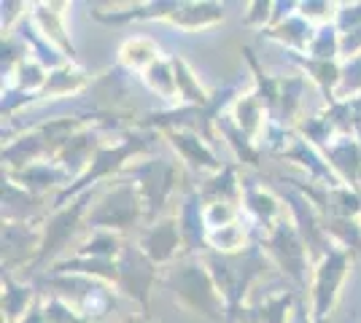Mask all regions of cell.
Wrapping results in <instances>:
<instances>
[{"instance_id": "6da1fadb", "label": "cell", "mask_w": 361, "mask_h": 323, "mask_svg": "<svg viewBox=\"0 0 361 323\" xmlns=\"http://www.w3.org/2000/svg\"><path fill=\"white\" fill-rule=\"evenodd\" d=\"M202 262L213 275L219 291L224 296L226 305V323L240 321V312L245 310V296L251 291L259 277L267 270V253L262 246H248L240 253H205Z\"/></svg>"}, {"instance_id": "7a4b0ae2", "label": "cell", "mask_w": 361, "mask_h": 323, "mask_svg": "<svg viewBox=\"0 0 361 323\" xmlns=\"http://www.w3.org/2000/svg\"><path fill=\"white\" fill-rule=\"evenodd\" d=\"M154 140H157V132H127L119 143H108V146H100L97 148V154L92 156L90 167L87 172L73 181L71 186H65L60 194L54 197V210H60L68 205V200L73 202L78 194H84V191H90L94 189V184H100V181H106L111 175H121L127 165H130V159H135L137 154H146L151 151V146H154Z\"/></svg>"}, {"instance_id": "3957f363", "label": "cell", "mask_w": 361, "mask_h": 323, "mask_svg": "<svg viewBox=\"0 0 361 323\" xmlns=\"http://www.w3.org/2000/svg\"><path fill=\"white\" fill-rule=\"evenodd\" d=\"M167 289L176 293V302L189 312H197L208 321L226 323V305L216 280L202 259H183L165 277Z\"/></svg>"}, {"instance_id": "277c9868", "label": "cell", "mask_w": 361, "mask_h": 323, "mask_svg": "<svg viewBox=\"0 0 361 323\" xmlns=\"http://www.w3.org/2000/svg\"><path fill=\"white\" fill-rule=\"evenodd\" d=\"M121 178H130L137 186L140 200H143V221L151 227L165 213L167 202L183 178V170L173 159H146L137 165L130 162L127 170L121 172Z\"/></svg>"}, {"instance_id": "5b68a950", "label": "cell", "mask_w": 361, "mask_h": 323, "mask_svg": "<svg viewBox=\"0 0 361 323\" xmlns=\"http://www.w3.org/2000/svg\"><path fill=\"white\" fill-rule=\"evenodd\" d=\"M143 218V200L140 191L130 178H121L116 184H111L97 197L94 208L87 215V224L92 229L106 232H127L133 229L137 221Z\"/></svg>"}, {"instance_id": "8992f818", "label": "cell", "mask_w": 361, "mask_h": 323, "mask_svg": "<svg viewBox=\"0 0 361 323\" xmlns=\"http://www.w3.org/2000/svg\"><path fill=\"white\" fill-rule=\"evenodd\" d=\"M90 202H94V189L78 194L71 205H65L60 210H54L51 218L44 221V243H41V251H38V259L32 262L30 270H38V267H51V264L60 262V256L65 253V248H71V240L81 232V224L87 218V208Z\"/></svg>"}, {"instance_id": "52a82bcc", "label": "cell", "mask_w": 361, "mask_h": 323, "mask_svg": "<svg viewBox=\"0 0 361 323\" xmlns=\"http://www.w3.org/2000/svg\"><path fill=\"white\" fill-rule=\"evenodd\" d=\"M259 246L272 262L278 264V270L283 275L294 280L297 289L307 286V270H310L313 262H310L307 246H305L300 229H297V224L291 218H281L270 232H264Z\"/></svg>"}, {"instance_id": "ba28073f", "label": "cell", "mask_w": 361, "mask_h": 323, "mask_svg": "<svg viewBox=\"0 0 361 323\" xmlns=\"http://www.w3.org/2000/svg\"><path fill=\"white\" fill-rule=\"evenodd\" d=\"M353 264V253L337 243L326 251V256L313 267V286H310V318L326 321L337 305L340 289L345 283L348 270Z\"/></svg>"}, {"instance_id": "9c48e42d", "label": "cell", "mask_w": 361, "mask_h": 323, "mask_svg": "<svg viewBox=\"0 0 361 323\" xmlns=\"http://www.w3.org/2000/svg\"><path fill=\"white\" fill-rule=\"evenodd\" d=\"M154 280H157V264L140 248L124 246L119 256V280L116 289L124 291L130 299H135L143 312H149L151 291H154Z\"/></svg>"}, {"instance_id": "30bf717a", "label": "cell", "mask_w": 361, "mask_h": 323, "mask_svg": "<svg viewBox=\"0 0 361 323\" xmlns=\"http://www.w3.org/2000/svg\"><path fill=\"white\" fill-rule=\"evenodd\" d=\"M44 243V227L35 221H3V272L32 267Z\"/></svg>"}, {"instance_id": "8fae6325", "label": "cell", "mask_w": 361, "mask_h": 323, "mask_svg": "<svg viewBox=\"0 0 361 323\" xmlns=\"http://www.w3.org/2000/svg\"><path fill=\"white\" fill-rule=\"evenodd\" d=\"M137 248L157 267L173 262L178 253H183V237H180L178 215H162L159 221H154L151 227H146V232L137 240Z\"/></svg>"}, {"instance_id": "7c38bea8", "label": "cell", "mask_w": 361, "mask_h": 323, "mask_svg": "<svg viewBox=\"0 0 361 323\" xmlns=\"http://www.w3.org/2000/svg\"><path fill=\"white\" fill-rule=\"evenodd\" d=\"M30 8V22L35 25V30L41 32L65 60L78 65V54H75V46L71 44L68 27H65V8H68V3H32Z\"/></svg>"}, {"instance_id": "4fadbf2b", "label": "cell", "mask_w": 361, "mask_h": 323, "mask_svg": "<svg viewBox=\"0 0 361 323\" xmlns=\"http://www.w3.org/2000/svg\"><path fill=\"white\" fill-rule=\"evenodd\" d=\"M180 237H183V259H192L195 253H211L208 248V224H205V205L200 200V191L189 189L186 200L180 205L178 213Z\"/></svg>"}, {"instance_id": "5bb4252c", "label": "cell", "mask_w": 361, "mask_h": 323, "mask_svg": "<svg viewBox=\"0 0 361 323\" xmlns=\"http://www.w3.org/2000/svg\"><path fill=\"white\" fill-rule=\"evenodd\" d=\"M170 143V148L180 156V162L186 167H192L195 172H208V175H216L219 170L224 167L219 162V156L213 154V148L208 146V140L197 132H186V129H170V132H162Z\"/></svg>"}, {"instance_id": "9a60e30c", "label": "cell", "mask_w": 361, "mask_h": 323, "mask_svg": "<svg viewBox=\"0 0 361 323\" xmlns=\"http://www.w3.org/2000/svg\"><path fill=\"white\" fill-rule=\"evenodd\" d=\"M326 156L334 175L345 186L361 191V143L356 138H337L331 140L326 148H321Z\"/></svg>"}, {"instance_id": "2e32d148", "label": "cell", "mask_w": 361, "mask_h": 323, "mask_svg": "<svg viewBox=\"0 0 361 323\" xmlns=\"http://www.w3.org/2000/svg\"><path fill=\"white\" fill-rule=\"evenodd\" d=\"M3 178H8L11 184H16L19 189L30 191L35 197H41L44 191L54 189V186L73 184L71 172L65 167H60L57 162H38V165H30V167L19 170V172H3Z\"/></svg>"}, {"instance_id": "e0dca14e", "label": "cell", "mask_w": 361, "mask_h": 323, "mask_svg": "<svg viewBox=\"0 0 361 323\" xmlns=\"http://www.w3.org/2000/svg\"><path fill=\"white\" fill-rule=\"evenodd\" d=\"M100 146H103V143L97 140V129L87 127V129H81L78 135H73V138L68 140V146L62 148L60 156H57L54 162H57L60 167L68 170L73 181H78V178L87 172L92 156L97 154V148H100Z\"/></svg>"}, {"instance_id": "ac0fdd59", "label": "cell", "mask_w": 361, "mask_h": 323, "mask_svg": "<svg viewBox=\"0 0 361 323\" xmlns=\"http://www.w3.org/2000/svg\"><path fill=\"white\" fill-rule=\"evenodd\" d=\"M202 205H235L243 200V181L238 178V165H224L216 175H208L197 189Z\"/></svg>"}, {"instance_id": "d6986e66", "label": "cell", "mask_w": 361, "mask_h": 323, "mask_svg": "<svg viewBox=\"0 0 361 323\" xmlns=\"http://www.w3.org/2000/svg\"><path fill=\"white\" fill-rule=\"evenodd\" d=\"M291 60L300 65L302 70H307L310 81L318 87L321 97L326 100V106H334L340 97H337V89H340V81H343V65L337 60H316V57H302L297 51H291Z\"/></svg>"}, {"instance_id": "ffe728a7", "label": "cell", "mask_w": 361, "mask_h": 323, "mask_svg": "<svg viewBox=\"0 0 361 323\" xmlns=\"http://www.w3.org/2000/svg\"><path fill=\"white\" fill-rule=\"evenodd\" d=\"M243 202H245V210L254 215L256 224L264 232H270L281 218H286L283 200H278L267 189L254 186V181H243Z\"/></svg>"}, {"instance_id": "44dd1931", "label": "cell", "mask_w": 361, "mask_h": 323, "mask_svg": "<svg viewBox=\"0 0 361 323\" xmlns=\"http://www.w3.org/2000/svg\"><path fill=\"white\" fill-rule=\"evenodd\" d=\"M316 30L318 27H313L307 19H302L297 11H291V14L283 16L278 25L267 27L262 35L288 46V51H297V54H300V51H310V44H313V38H316Z\"/></svg>"}, {"instance_id": "7402d4cb", "label": "cell", "mask_w": 361, "mask_h": 323, "mask_svg": "<svg viewBox=\"0 0 361 323\" xmlns=\"http://www.w3.org/2000/svg\"><path fill=\"white\" fill-rule=\"evenodd\" d=\"M178 6L180 3H176V0H165V3H137V6L124 8V11H100V8H94L92 19L103 22V25H130V22H151V19L170 22V16L178 11Z\"/></svg>"}, {"instance_id": "603a6c76", "label": "cell", "mask_w": 361, "mask_h": 323, "mask_svg": "<svg viewBox=\"0 0 361 323\" xmlns=\"http://www.w3.org/2000/svg\"><path fill=\"white\" fill-rule=\"evenodd\" d=\"M92 87V76L78 68L73 62H65L57 70H49V81L41 89L35 100H57V97H71V94H81L84 89Z\"/></svg>"}, {"instance_id": "cb8c5ba5", "label": "cell", "mask_w": 361, "mask_h": 323, "mask_svg": "<svg viewBox=\"0 0 361 323\" xmlns=\"http://www.w3.org/2000/svg\"><path fill=\"white\" fill-rule=\"evenodd\" d=\"M219 22H224L221 3H180L178 11L170 16V25L183 32L208 30Z\"/></svg>"}, {"instance_id": "d4e9b609", "label": "cell", "mask_w": 361, "mask_h": 323, "mask_svg": "<svg viewBox=\"0 0 361 323\" xmlns=\"http://www.w3.org/2000/svg\"><path fill=\"white\" fill-rule=\"evenodd\" d=\"M38 302V293L27 283H19L14 275L3 272V323H19Z\"/></svg>"}, {"instance_id": "484cf974", "label": "cell", "mask_w": 361, "mask_h": 323, "mask_svg": "<svg viewBox=\"0 0 361 323\" xmlns=\"http://www.w3.org/2000/svg\"><path fill=\"white\" fill-rule=\"evenodd\" d=\"M294 302H297V293L281 291L256 308H245L238 323H288V315L294 312Z\"/></svg>"}, {"instance_id": "4316f807", "label": "cell", "mask_w": 361, "mask_h": 323, "mask_svg": "<svg viewBox=\"0 0 361 323\" xmlns=\"http://www.w3.org/2000/svg\"><path fill=\"white\" fill-rule=\"evenodd\" d=\"M264 116H267V110H264V103H262V97L256 92L240 94L235 100V106H232V122L238 124V129H240L243 135H248L254 143L262 135Z\"/></svg>"}, {"instance_id": "83f0119b", "label": "cell", "mask_w": 361, "mask_h": 323, "mask_svg": "<svg viewBox=\"0 0 361 323\" xmlns=\"http://www.w3.org/2000/svg\"><path fill=\"white\" fill-rule=\"evenodd\" d=\"M216 129L224 135V140L229 143V148L235 151L240 165H248V167H259V165H262V151H259V146H256L248 135H243L240 129H238V124L232 122V116H224V113H221L219 122H216Z\"/></svg>"}, {"instance_id": "f1b7e54d", "label": "cell", "mask_w": 361, "mask_h": 323, "mask_svg": "<svg viewBox=\"0 0 361 323\" xmlns=\"http://www.w3.org/2000/svg\"><path fill=\"white\" fill-rule=\"evenodd\" d=\"M157 60H162V57H159V46H157V41H151L146 35L130 38V41H124L119 49V65L127 68V70H140V73H143V70H149Z\"/></svg>"}, {"instance_id": "f546056e", "label": "cell", "mask_w": 361, "mask_h": 323, "mask_svg": "<svg viewBox=\"0 0 361 323\" xmlns=\"http://www.w3.org/2000/svg\"><path fill=\"white\" fill-rule=\"evenodd\" d=\"M124 240H121L119 232H106V229H94L90 240H84L81 246L75 248V256H84V259H108V262H116L124 251Z\"/></svg>"}, {"instance_id": "4dcf8cb0", "label": "cell", "mask_w": 361, "mask_h": 323, "mask_svg": "<svg viewBox=\"0 0 361 323\" xmlns=\"http://www.w3.org/2000/svg\"><path fill=\"white\" fill-rule=\"evenodd\" d=\"M173 70H176V84H178V97L183 106H208L211 103V92L202 89V84L197 81L195 70L186 65V60L173 57Z\"/></svg>"}, {"instance_id": "1f68e13d", "label": "cell", "mask_w": 361, "mask_h": 323, "mask_svg": "<svg viewBox=\"0 0 361 323\" xmlns=\"http://www.w3.org/2000/svg\"><path fill=\"white\" fill-rule=\"evenodd\" d=\"M143 81L154 94L165 97V100H176L178 97V84H176V70H173V60H157L149 70H143Z\"/></svg>"}, {"instance_id": "d6a6232c", "label": "cell", "mask_w": 361, "mask_h": 323, "mask_svg": "<svg viewBox=\"0 0 361 323\" xmlns=\"http://www.w3.org/2000/svg\"><path fill=\"white\" fill-rule=\"evenodd\" d=\"M208 248L216 251V253H240L245 251V232L243 227L235 221V224H226L221 229H211L208 232Z\"/></svg>"}, {"instance_id": "836d02e7", "label": "cell", "mask_w": 361, "mask_h": 323, "mask_svg": "<svg viewBox=\"0 0 361 323\" xmlns=\"http://www.w3.org/2000/svg\"><path fill=\"white\" fill-rule=\"evenodd\" d=\"M41 308H44L46 323H90L68 299H62L57 293L44 296V299H41Z\"/></svg>"}, {"instance_id": "e575fe53", "label": "cell", "mask_w": 361, "mask_h": 323, "mask_svg": "<svg viewBox=\"0 0 361 323\" xmlns=\"http://www.w3.org/2000/svg\"><path fill=\"white\" fill-rule=\"evenodd\" d=\"M307 54L316 60H337L340 57V30L334 27V22L318 27Z\"/></svg>"}, {"instance_id": "d590c367", "label": "cell", "mask_w": 361, "mask_h": 323, "mask_svg": "<svg viewBox=\"0 0 361 323\" xmlns=\"http://www.w3.org/2000/svg\"><path fill=\"white\" fill-rule=\"evenodd\" d=\"M359 94H361V54L343 62V81H340V89H337L340 100L359 97Z\"/></svg>"}, {"instance_id": "8d00e7d4", "label": "cell", "mask_w": 361, "mask_h": 323, "mask_svg": "<svg viewBox=\"0 0 361 323\" xmlns=\"http://www.w3.org/2000/svg\"><path fill=\"white\" fill-rule=\"evenodd\" d=\"M337 6H331V3H297V14L302 19H307V22H318V27L321 25H331V16H337L334 11Z\"/></svg>"}, {"instance_id": "74e56055", "label": "cell", "mask_w": 361, "mask_h": 323, "mask_svg": "<svg viewBox=\"0 0 361 323\" xmlns=\"http://www.w3.org/2000/svg\"><path fill=\"white\" fill-rule=\"evenodd\" d=\"M238 208L235 205H205V224H208V232L211 229H221L226 224H235L238 221Z\"/></svg>"}, {"instance_id": "f35d334b", "label": "cell", "mask_w": 361, "mask_h": 323, "mask_svg": "<svg viewBox=\"0 0 361 323\" xmlns=\"http://www.w3.org/2000/svg\"><path fill=\"white\" fill-rule=\"evenodd\" d=\"M272 8H275V3H270V0H256V3H251L248 6V14L243 16V22L248 25V27H256V30H267L264 25L270 22L272 16Z\"/></svg>"}, {"instance_id": "ab89813d", "label": "cell", "mask_w": 361, "mask_h": 323, "mask_svg": "<svg viewBox=\"0 0 361 323\" xmlns=\"http://www.w3.org/2000/svg\"><path fill=\"white\" fill-rule=\"evenodd\" d=\"M334 27L343 32H350L361 27V3H353V6H337V16H334Z\"/></svg>"}, {"instance_id": "60d3db41", "label": "cell", "mask_w": 361, "mask_h": 323, "mask_svg": "<svg viewBox=\"0 0 361 323\" xmlns=\"http://www.w3.org/2000/svg\"><path fill=\"white\" fill-rule=\"evenodd\" d=\"M25 8H30L27 3H19V0H8V3H3V35H8V32L14 30L16 19H22L25 22Z\"/></svg>"}, {"instance_id": "b9f144b4", "label": "cell", "mask_w": 361, "mask_h": 323, "mask_svg": "<svg viewBox=\"0 0 361 323\" xmlns=\"http://www.w3.org/2000/svg\"><path fill=\"white\" fill-rule=\"evenodd\" d=\"M340 54H343L345 60H350V57H359V54H361V27H356V30L343 32V35H340Z\"/></svg>"}, {"instance_id": "7bdbcfd3", "label": "cell", "mask_w": 361, "mask_h": 323, "mask_svg": "<svg viewBox=\"0 0 361 323\" xmlns=\"http://www.w3.org/2000/svg\"><path fill=\"white\" fill-rule=\"evenodd\" d=\"M19 323H46V318H44V308H41V299H38V302L32 305L30 312H27V315H25V318H22Z\"/></svg>"}, {"instance_id": "ee69618b", "label": "cell", "mask_w": 361, "mask_h": 323, "mask_svg": "<svg viewBox=\"0 0 361 323\" xmlns=\"http://www.w3.org/2000/svg\"><path fill=\"white\" fill-rule=\"evenodd\" d=\"M121 323H154V321H151L146 312H140V315H127Z\"/></svg>"}, {"instance_id": "f6af8a7d", "label": "cell", "mask_w": 361, "mask_h": 323, "mask_svg": "<svg viewBox=\"0 0 361 323\" xmlns=\"http://www.w3.org/2000/svg\"><path fill=\"white\" fill-rule=\"evenodd\" d=\"M291 323H331L329 318L326 321H313V318H305V315H294V321Z\"/></svg>"}, {"instance_id": "bcb514c9", "label": "cell", "mask_w": 361, "mask_h": 323, "mask_svg": "<svg viewBox=\"0 0 361 323\" xmlns=\"http://www.w3.org/2000/svg\"><path fill=\"white\" fill-rule=\"evenodd\" d=\"M350 323H356V321H350Z\"/></svg>"}]
</instances>
